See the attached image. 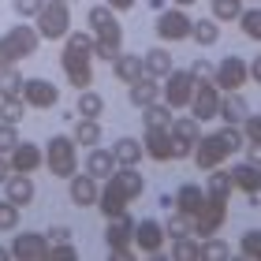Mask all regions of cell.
I'll use <instances>...</instances> for the list:
<instances>
[{
	"label": "cell",
	"instance_id": "cell-1",
	"mask_svg": "<svg viewBox=\"0 0 261 261\" xmlns=\"http://www.w3.org/2000/svg\"><path fill=\"white\" fill-rule=\"evenodd\" d=\"M142 191H146V179L138 175V164H120L109 179H105V187L97 191V209L101 217H120V213H127V205L135 198H142Z\"/></svg>",
	"mask_w": 261,
	"mask_h": 261
},
{
	"label": "cell",
	"instance_id": "cell-2",
	"mask_svg": "<svg viewBox=\"0 0 261 261\" xmlns=\"http://www.w3.org/2000/svg\"><path fill=\"white\" fill-rule=\"evenodd\" d=\"M60 67L67 82L75 90H86L93 82V34L86 30H71L64 38V53H60Z\"/></svg>",
	"mask_w": 261,
	"mask_h": 261
},
{
	"label": "cell",
	"instance_id": "cell-3",
	"mask_svg": "<svg viewBox=\"0 0 261 261\" xmlns=\"http://www.w3.org/2000/svg\"><path fill=\"white\" fill-rule=\"evenodd\" d=\"M45 168L56 179H71L79 172V146L71 135H53L49 146H45Z\"/></svg>",
	"mask_w": 261,
	"mask_h": 261
},
{
	"label": "cell",
	"instance_id": "cell-4",
	"mask_svg": "<svg viewBox=\"0 0 261 261\" xmlns=\"http://www.w3.org/2000/svg\"><path fill=\"white\" fill-rule=\"evenodd\" d=\"M34 27H38L41 41H64L71 34V4L67 0H45L41 11L34 15Z\"/></svg>",
	"mask_w": 261,
	"mask_h": 261
},
{
	"label": "cell",
	"instance_id": "cell-5",
	"mask_svg": "<svg viewBox=\"0 0 261 261\" xmlns=\"http://www.w3.org/2000/svg\"><path fill=\"white\" fill-rule=\"evenodd\" d=\"M191 116L198 123H209V120H217V109H220V86L209 79H194V93H191Z\"/></svg>",
	"mask_w": 261,
	"mask_h": 261
},
{
	"label": "cell",
	"instance_id": "cell-6",
	"mask_svg": "<svg viewBox=\"0 0 261 261\" xmlns=\"http://www.w3.org/2000/svg\"><path fill=\"white\" fill-rule=\"evenodd\" d=\"M191 15H187V8H164V11H157V22H153V27H157V38L161 41H168V45H175V41H187L191 38Z\"/></svg>",
	"mask_w": 261,
	"mask_h": 261
},
{
	"label": "cell",
	"instance_id": "cell-7",
	"mask_svg": "<svg viewBox=\"0 0 261 261\" xmlns=\"http://www.w3.org/2000/svg\"><path fill=\"white\" fill-rule=\"evenodd\" d=\"M161 82H164V86H161V101L168 105L172 112L191 105V93H194V75H191V71H175L172 67Z\"/></svg>",
	"mask_w": 261,
	"mask_h": 261
},
{
	"label": "cell",
	"instance_id": "cell-8",
	"mask_svg": "<svg viewBox=\"0 0 261 261\" xmlns=\"http://www.w3.org/2000/svg\"><path fill=\"white\" fill-rule=\"evenodd\" d=\"M224 220H228V201L205 198V205L191 217V235H194V239H209V235H217L224 228Z\"/></svg>",
	"mask_w": 261,
	"mask_h": 261
},
{
	"label": "cell",
	"instance_id": "cell-9",
	"mask_svg": "<svg viewBox=\"0 0 261 261\" xmlns=\"http://www.w3.org/2000/svg\"><path fill=\"white\" fill-rule=\"evenodd\" d=\"M168 130H172V161H187L191 149H194V142H198V135H201L198 120L194 116H172Z\"/></svg>",
	"mask_w": 261,
	"mask_h": 261
},
{
	"label": "cell",
	"instance_id": "cell-10",
	"mask_svg": "<svg viewBox=\"0 0 261 261\" xmlns=\"http://www.w3.org/2000/svg\"><path fill=\"white\" fill-rule=\"evenodd\" d=\"M22 101H27V109H56L60 105V86H53L49 79H22Z\"/></svg>",
	"mask_w": 261,
	"mask_h": 261
},
{
	"label": "cell",
	"instance_id": "cell-11",
	"mask_svg": "<svg viewBox=\"0 0 261 261\" xmlns=\"http://www.w3.org/2000/svg\"><path fill=\"white\" fill-rule=\"evenodd\" d=\"M246 60L243 56H224V60L213 67V82L220 86V93H231V90H243L246 86Z\"/></svg>",
	"mask_w": 261,
	"mask_h": 261
},
{
	"label": "cell",
	"instance_id": "cell-12",
	"mask_svg": "<svg viewBox=\"0 0 261 261\" xmlns=\"http://www.w3.org/2000/svg\"><path fill=\"white\" fill-rule=\"evenodd\" d=\"M11 257H19V261H45L49 257V239H45V231H19L15 239H11Z\"/></svg>",
	"mask_w": 261,
	"mask_h": 261
},
{
	"label": "cell",
	"instance_id": "cell-13",
	"mask_svg": "<svg viewBox=\"0 0 261 261\" xmlns=\"http://www.w3.org/2000/svg\"><path fill=\"white\" fill-rule=\"evenodd\" d=\"M224 157H231L228 149H224V142L217 135H198L194 149H191V161L198 164V168H217V164H224Z\"/></svg>",
	"mask_w": 261,
	"mask_h": 261
},
{
	"label": "cell",
	"instance_id": "cell-14",
	"mask_svg": "<svg viewBox=\"0 0 261 261\" xmlns=\"http://www.w3.org/2000/svg\"><path fill=\"white\" fill-rule=\"evenodd\" d=\"M8 164H11V172L34 175L38 168H45V149L38 146V142H19V146L8 153Z\"/></svg>",
	"mask_w": 261,
	"mask_h": 261
},
{
	"label": "cell",
	"instance_id": "cell-15",
	"mask_svg": "<svg viewBox=\"0 0 261 261\" xmlns=\"http://www.w3.org/2000/svg\"><path fill=\"white\" fill-rule=\"evenodd\" d=\"M97 191H101V179H93L90 172H75L67 179V198H71V205L75 209H90V205H97Z\"/></svg>",
	"mask_w": 261,
	"mask_h": 261
},
{
	"label": "cell",
	"instance_id": "cell-16",
	"mask_svg": "<svg viewBox=\"0 0 261 261\" xmlns=\"http://www.w3.org/2000/svg\"><path fill=\"white\" fill-rule=\"evenodd\" d=\"M164 239H168V235H164V224H157V220H138L135 235H130V243H135L142 254H149V257H161Z\"/></svg>",
	"mask_w": 261,
	"mask_h": 261
},
{
	"label": "cell",
	"instance_id": "cell-17",
	"mask_svg": "<svg viewBox=\"0 0 261 261\" xmlns=\"http://www.w3.org/2000/svg\"><path fill=\"white\" fill-rule=\"evenodd\" d=\"M4 41H8V49L15 53V60H27V56H34L38 53V45H41V34H38V27H11L8 34H4Z\"/></svg>",
	"mask_w": 261,
	"mask_h": 261
},
{
	"label": "cell",
	"instance_id": "cell-18",
	"mask_svg": "<svg viewBox=\"0 0 261 261\" xmlns=\"http://www.w3.org/2000/svg\"><path fill=\"white\" fill-rule=\"evenodd\" d=\"M34 194H38V187H34V179H30V175L11 172L8 179H4V198H8V201H15L19 209H27L30 201H34Z\"/></svg>",
	"mask_w": 261,
	"mask_h": 261
},
{
	"label": "cell",
	"instance_id": "cell-19",
	"mask_svg": "<svg viewBox=\"0 0 261 261\" xmlns=\"http://www.w3.org/2000/svg\"><path fill=\"white\" fill-rule=\"evenodd\" d=\"M142 149H146V157H153V161H172V130L168 127H146Z\"/></svg>",
	"mask_w": 261,
	"mask_h": 261
},
{
	"label": "cell",
	"instance_id": "cell-20",
	"mask_svg": "<svg viewBox=\"0 0 261 261\" xmlns=\"http://www.w3.org/2000/svg\"><path fill=\"white\" fill-rule=\"evenodd\" d=\"M127 101L135 105V109H146V105L161 101V79H153V75L135 79V82L127 86Z\"/></svg>",
	"mask_w": 261,
	"mask_h": 261
},
{
	"label": "cell",
	"instance_id": "cell-21",
	"mask_svg": "<svg viewBox=\"0 0 261 261\" xmlns=\"http://www.w3.org/2000/svg\"><path fill=\"white\" fill-rule=\"evenodd\" d=\"M246 116H250V105H246V97L239 90H231V93H220V109H217V120L224 123H235L239 127Z\"/></svg>",
	"mask_w": 261,
	"mask_h": 261
},
{
	"label": "cell",
	"instance_id": "cell-22",
	"mask_svg": "<svg viewBox=\"0 0 261 261\" xmlns=\"http://www.w3.org/2000/svg\"><path fill=\"white\" fill-rule=\"evenodd\" d=\"M130 235H135V220H130L127 213L105 220V243H109V250H116V246H130Z\"/></svg>",
	"mask_w": 261,
	"mask_h": 261
},
{
	"label": "cell",
	"instance_id": "cell-23",
	"mask_svg": "<svg viewBox=\"0 0 261 261\" xmlns=\"http://www.w3.org/2000/svg\"><path fill=\"white\" fill-rule=\"evenodd\" d=\"M228 172H231L235 191H243V194H250V198L261 191V168H257V164L243 161V164H235V168H228Z\"/></svg>",
	"mask_w": 261,
	"mask_h": 261
},
{
	"label": "cell",
	"instance_id": "cell-24",
	"mask_svg": "<svg viewBox=\"0 0 261 261\" xmlns=\"http://www.w3.org/2000/svg\"><path fill=\"white\" fill-rule=\"evenodd\" d=\"M116 168H120V164H116V153H112V149H101V146H93V149H90V157H86V172L93 175V179H109Z\"/></svg>",
	"mask_w": 261,
	"mask_h": 261
},
{
	"label": "cell",
	"instance_id": "cell-25",
	"mask_svg": "<svg viewBox=\"0 0 261 261\" xmlns=\"http://www.w3.org/2000/svg\"><path fill=\"white\" fill-rule=\"evenodd\" d=\"M112 71H116V79H120V82H127V86H130L135 79L146 75V64H142L138 53H120V56L112 60Z\"/></svg>",
	"mask_w": 261,
	"mask_h": 261
},
{
	"label": "cell",
	"instance_id": "cell-26",
	"mask_svg": "<svg viewBox=\"0 0 261 261\" xmlns=\"http://www.w3.org/2000/svg\"><path fill=\"white\" fill-rule=\"evenodd\" d=\"M201 205H205V187H198V183H183L179 191H175V209L187 213V217H194Z\"/></svg>",
	"mask_w": 261,
	"mask_h": 261
},
{
	"label": "cell",
	"instance_id": "cell-27",
	"mask_svg": "<svg viewBox=\"0 0 261 261\" xmlns=\"http://www.w3.org/2000/svg\"><path fill=\"white\" fill-rule=\"evenodd\" d=\"M231 191H235V183H231V172H224L220 164H217V168H209L205 198H213V201H228V198H231Z\"/></svg>",
	"mask_w": 261,
	"mask_h": 261
},
{
	"label": "cell",
	"instance_id": "cell-28",
	"mask_svg": "<svg viewBox=\"0 0 261 261\" xmlns=\"http://www.w3.org/2000/svg\"><path fill=\"white\" fill-rule=\"evenodd\" d=\"M142 64H146V75H153V79H164V75L175 67V64H172V53L164 49V45H157V49H149V53H142Z\"/></svg>",
	"mask_w": 261,
	"mask_h": 261
},
{
	"label": "cell",
	"instance_id": "cell-29",
	"mask_svg": "<svg viewBox=\"0 0 261 261\" xmlns=\"http://www.w3.org/2000/svg\"><path fill=\"white\" fill-rule=\"evenodd\" d=\"M101 135H105V130H101V120H86V116H75V135H71V138H75V146H101Z\"/></svg>",
	"mask_w": 261,
	"mask_h": 261
},
{
	"label": "cell",
	"instance_id": "cell-30",
	"mask_svg": "<svg viewBox=\"0 0 261 261\" xmlns=\"http://www.w3.org/2000/svg\"><path fill=\"white\" fill-rule=\"evenodd\" d=\"M75 116H86V120H101L105 116V97L97 90H79V105H75Z\"/></svg>",
	"mask_w": 261,
	"mask_h": 261
},
{
	"label": "cell",
	"instance_id": "cell-31",
	"mask_svg": "<svg viewBox=\"0 0 261 261\" xmlns=\"http://www.w3.org/2000/svg\"><path fill=\"white\" fill-rule=\"evenodd\" d=\"M191 38L201 45V49H209V45L220 41V22L213 19V15H209V19H194V22H191Z\"/></svg>",
	"mask_w": 261,
	"mask_h": 261
},
{
	"label": "cell",
	"instance_id": "cell-32",
	"mask_svg": "<svg viewBox=\"0 0 261 261\" xmlns=\"http://www.w3.org/2000/svg\"><path fill=\"white\" fill-rule=\"evenodd\" d=\"M112 153H116V164H138L142 157H146V149H142L138 138H116Z\"/></svg>",
	"mask_w": 261,
	"mask_h": 261
},
{
	"label": "cell",
	"instance_id": "cell-33",
	"mask_svg": "<svg viewBox=\"0 0 261 261\" xmlns=\"http://www.w3.org/2000/svg\"><path fill=\"white\" fill-rule=\"evenodd\" d=\"M4 97H22V75H19V64L0 67V101H4Z\"/></svg>",
	"mask_w": 261,
	"mask_h": 261
},
{
	"label": "cell",
	"instance_id": "cell-34",
	"mask_svg": "<svg viewBox=\"0 0 261 261\" xmlns=\"http://www.w3.org/2000/svg\"><path fill=\"white\" fill-rule=\"evenodd\" d=\"M172 257L175 261H198L201 257V239H194V235H179V239H172Z\"/></svg>",
	"mask_w": 261,
	"mask_h": 261
},
{
	"label": "cell",
	"instance_id": "cell-35",
	"mask_svg": "<svg viewBox=\"0 0 261 261\" xmlns=\"http://www.w3.org/2000/svg\"><path fill=\"white\" fill-rule=\"evenodd\" d=\"M22 120H27V101H22V97H4V101H0V123L19 127Z\"/></svg>",
	"mask_w": 261,
	"mask_h": 261
},
{
	"label": "cell",
	"instance_id": "cell-36",
	"mask_svg": "<svg viewBox=\"0 0 261 261\" xmlns=\"http://www.w3.org/2000/svg\"><path fill=\"white\" fill-rule=\"evenodd\" d=\"M235 22L243 27V34H246L250 41H257V45H261V8H243Z\"/></svg>",
	"mask_w": 261,
	"mask_h": 261
},
{
	"label": "cell",
	"instance_id": "cell-37",
	"mask_svg": "<svg viewBox=\"0 0 261 261\" xmlns=\"http://www.w3.org/2000/svg\"><path fill=\"white\" fill-rule=\"evenodd\" d=\"M146 116H142V123L146 127H168L172 123V109L164 101H153V105H146V109H142Z\"/></svg>",
	"mask_w": 261,
	"mask_h": 261
},
{
	"label": "cell",
	"instance_id": "cell-38",
	"mask_svg": "<svg viewBox=\"0 0 261 261\" xmlns=\"http://www.w3.org/2000/svg\"><path fill=\"white\" fill-rule=\"evenodd\" d=\"M231 257V246L220 243L217 235H209V239H201V261H228Z\"/></svg>",
	"mask_w": 261,
	"mask_h": 261
},
{
	"label": "cell",
	"instance_id": "cell-39",
	"mask_svg": "<svg viewBox=\"0 0 261 261\" xmlns=\"http://www.w3.org/2000/svg\"><path fill=\"white\" fill-rule=\"evenodd\" d=\"M217 138L224 142V149H228V153H239V149L246 146V135H243V127H235V123H224V127L217 130Z\"/></svg>",
	"mask_w": 261,
	"mask_h": 261
},
{
	"label": "cell",
	"instance_id": "cell-40",
	"mask_svg": "<svg viewBox=\"0 0 261 261\" xmlns=\"http://www.w3.org/2000/svg\"><path fill=\"white\" fill-rule=\"evenodd\" d=\"M239 254H243V257H250V261H261V228L243 231V239H239Z\"/></svg>",
	"mask_w": 261,
	"mask_h": 261
},
{
	"label": "cell",
	"instance_id": "cell-41",
	"mask_svg": "<svg viewBox=\"0 0 261 261\" xmlns=\"http://www.w3.org/2000/svg\"><path fill=\"white\" fill-rule=\"evenodd\" d=\"M243 11V0H213V19L217 22H235Z\"/></svg>",
	"mask_w": 261,
	"mask_h": 261
},
{
	"label": "cell",
	"instance_id": "cell-42",
	"mask_svg": "<svg viewBox=\"0 0 261 261\" xmlns=\"http://www.w3.org/2000/svg\"><path fill=\"white\" fill-rule=\"evenodd\" d=\"M164 235H168V239L191 235V217H187V213H179V209H172V213H168V224H164Z\"/></svg>",
	"mask_w": 261,
	"mask_h": 261
},
{
	"label": "cell",
	"instance_id": "cell-43",
	"mask_svg": "<svg viewBox=\"0 0 261 261\" xmlns=\"http://www.w3.org/2000/svg\"><path fill=\"white\" fill-rule=\"evenodd\" d=\"M19 228V205L15 201H0V231H15Z\"/></svg>",
	"mask_w": 261,
	"mask_h": 261
},
{
	"label": "cell",
	"instance_id": "cell-44",
	"mask_svg": "<svg viewBox=\"0 0 261 261\" xmlns=\"http://www.w3.org/2000/svg\"><path fill=\"white\" fill-rule=\"evenodd\" d=\"M15 146H19V130L11 127V123H0V153L8 157V153L15 149Z\"/></svg>",
	"mask_w": 261,
	"mask_h": 261
},
{
	"label": "cell",
	"instance_id": "cell-45",
	"mask_svg": "<svg viewBox=\"0 0 261 261\" xmlns=\"http://www.w3.org/2000/svg\"><path fill=\"white\" fill-rule=\"evenodd\" d=\"M41 4H45V0H11V8H15L19 19H34L41 11Z\"/></svg>",
	"mask_w": 261,
	"mask_h": 261
},
{
	"label": "cell",
	"instance_id": "cell-46",
	"mask_svg": "<svg viewBox=\"0 0 261 261\" xmlns=\"http://www.w3.org/2000/svg\"><path fill=\"white\" fill-rule=\"evenodd\" d=\"M49 257H60V261H75V257H79V250L71 246V239H67V243H49Z\"/></svg>",
	"mask_w": 261,
	"mask_h": 261
},
{
	"label": "cell",
	"instance_id": "cell-47",
	"mask_svg": "<svg viewBox=\"0 0 261 261\" xmlns=\"http://www.w3.org/2000/svg\"><path fill=\"white\" fill-rule=\"evenodd\" d=\"M45 239H49V243H67L71 239V228H67V224H53V228L45 231Z\"/></svg>",
	"mask_w": 261,
	"mask_h": 261
},
{
	"label": "cell",
	"instance_id": "cell-48",
	"mask_svg": "<svg viewBox=\"0 0 261 261\" xmlns=\"http://www.w3.org/2000/svg\"><path fill=\"white\" fill-rule=\"evenodd\" d=\"M191 75H194V79H209V75H213V64L205 60V56H198V60L191 64Z\"/></svg>",
	"mask_w": 261,
	"mask_h": 261
},
{
	"label": "cell",
	"instance_id": "cell-49",
	"mask_svg": "<svg viewBox=\"0 0 261 261\" xmlns=\"http://www.w3.org/2000/svg\"><path fill=\"white\" fill-rule=\"evenodd\" d=\"M246 161H250V164H257V168H261V142H246Z\"/></svg>",
	"mask_w": 261,
	"mask_h": 261
},
{
	"label": "cell",
	"instance_id": "cell-50",
	"mask_svg": "<svg viewBox=\"0 0 261 261\" xmlns=\"http://www.w3.org/2000/svg\"><path fill=\"white\" fill-rule=\"evenodd\" d=\"M8 64H19V60H15V53L8 49V41L0 38V67H8Z\"/></svg>",
	"mask_w": 261,
	"mask_h": 261
},
{
	"label": "cell",
	"instance_id": "cell-51",
	"mask_svg": "<svg viewBox=\"0 0 261 261\" xmlns=\"http://www.w3.org/2000/svg\"><path fill=\"white\" fill-rule=\"evenodd\" d=\"M246 75H250L257 86H261V56H254V64H246Z\"/></svg>",
	"mask_w": 261,
	"mask_h": 261
},
{
	"label": "cell",
	"instance_id": "cell-52",
	"mask_svg": "<svg viewBox=\"0 0 261 261\" xmlns=\"http://www.w3.org/2000/svg\"><path fill=\"white\" fill-rule=\"evenodd\" d=\"M105 4H109L112 11H130V8L138 4V0H105Z\"/></svg>",
	"mask_w": 261,
	"mask_h": 261
},
{
	"label": "cell",
	"instance_id": "cell-53",
	"mask_svg": "<svg viewBox=\"0 0 261 261\" xmlns=\"http://www.w3.org/2000/svg\"><path fill=\"white\" fill-rule=\"evenodd\" d=\"M116 261H130V257H135V250H130V246H116V250H109Z\"/></svg>",
	"mask_w": 261,
	"mask_h": 261
},
{
	"label": "cell",
	"instance_id": "cell-54",
	"mask_svg": "<svg viewBox=\"0 0 261 261\" xmlns=\"http://www.w3.org/2000/svg\"><path fill=\"white\" fill-rule=\"evenodd\" d=\"M157 205H161L164 213H168V209H175V194H161V198H157Z\"/></svg>",
	"mask_w": 261,
	"mask_h": 261
},
{
	"label": "cell",
	"instance_id": "cell-55",
	"mask_svg": "<svg viewBox=\"0 0 261 261\" xmlns=\"http://www.w3.org/2000/svg\"><path fill=\"white\" fill-rule=\"evenodd\" d=\"M8 175H11V164H8V157H4V153H0V187H4V179H8Z\"/></svg>",
	"mask_w": 261,
	"mask_h": 261
},
{
	"label": "cell",
	"instance_id": "cell-56",
	"mask_svg": "<svg viewBox=\"0 0 261 261\" xmlns=\"http://www.w3.org/2000/svg\"><path fill=\"white\" fill-rule=\"evenodd\" d=\"M146 4H149L153 11H164V8H168V0H146Z\"/></svg>",
	"mask_w": 261,
	"mask_h": 261
},
{
	"label": "cell",
	"instance_id": "cell-57",
	"mask_svg": "<svg viewBox=\"0 0 261 261\" xmlns=\"http://www.w3.org/2000/svg\"><path fill=\"white\" fill-rule=\"evenodd\" d=\"M11 257V246H0V261H8Z\"/></svg>",
	"mask_w": 261,
	"mask_h": 261
},
{
	"label": "cell",
	"instance_id": "cell-58",
	"mask_svg": "<svg viewBox=\"0 0 261 261\" xmlns=\"http://www.w3.org/2000/svg\"><path fill=\"white\" fill-rule=\"evenodd\" d=\"M172 4H179V8H191V4H198V0H172Z\"/></svg>",
	"mask_w": 261,
	"mask_h": 261
},
{
	"label": "cell",
	"instance_id": "cell-59",
	"mask_svg": "<svg viewBox=\"0 0 261 261\" xmlns=\"http://www.w3.org/2000/svg\"><path fill=\"white\" fill-rule=\"evenodd\" d=\"M257 123H261V112H257Z\"/></svg>",
	"mask_w": 261,
	"mask_h": 261
},
{
	"label": "cell",
	"instance_id": "cell-60",
	"mask_svg": "<svg viewBox=\"0 0 261 261\" xmlns=\"http://www.w3.org/2000/svg\"><path fill=\"white\" fill-rule=\"evenodd\" d=\"M67 4H75V0H67Z\"/></svg>",
	"mask_w": 261,
	"mask_h": 261
},
{
	"label": "cell",
	"instance_id": "cell-61",
	"mask_svg": "<svg viewBox=\"0 0 261 261\" xmlns=\"http://www.w3.org/2000/svg\"><path fill=\"white\" fill-rule=\"evenodd\" d=\"M257 4H261V0H257Z\"/></svg>",
	"mask_w": 261,
	"mask_h": 261
}]
</instances>
